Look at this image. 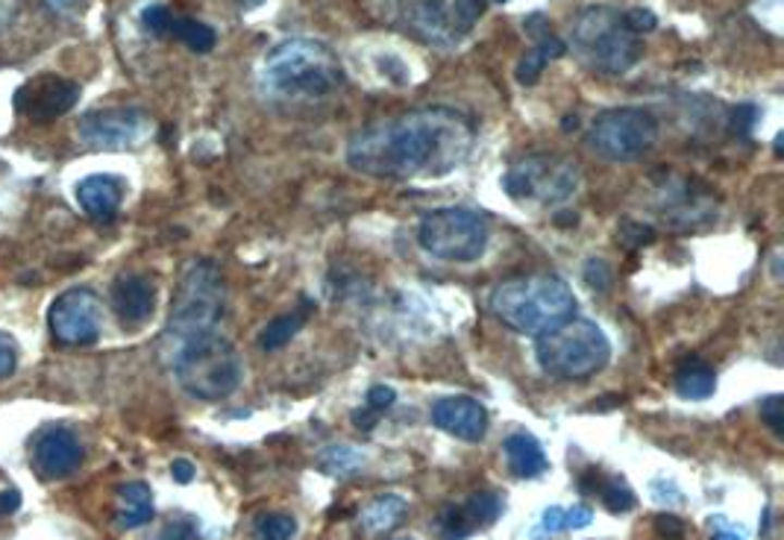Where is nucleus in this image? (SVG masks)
<instances>
[{
  "mask_svg": "<svg viewBox=\"0 0 784 540\" xmlns=\"http://www.w3.org/2000/svg\"><path fill=\"white\" fill-rule=\"evenodd\" d=\"M474 121L450 107H424L358 126L347 142V164L370 180H444L474 150Z\"/></svg>",
  "mask_w": 784,
  "mask_h": 540,
  "instance_id": "1",
  "label": "nucleus"
},
{
  "mask_svg": "<svg viewBox=\"0 0 784 540\" xmlns=\"http://www.w3.org/2000/svg\"><path fill=\"white\" fill-rule=\"evenodd\" d=\"M341 86L344 65L323 41H280L259 65V91L273 100H318Z\"/></svg>",
  "mask_w": 784,
  "mask_h": 540,
  "instance_id": "2",
  "label": "nucleus"
},
{
  "mask_svg": "<svg viewBox=\"0 0 784 540\" xmlns=\"http://www.w3.org/2000/svg\"><path fill=\"white\" fill-rule=\"evenodd\" d=\"M491 311L520 335H543L576 315V297L562 277L532 273L500 282L491 294Z\"/></svg>",
  "mask_w": 784,
  "mask_h": 540,
  "instance_id": "3",
  "label": "nucleus"
},
{
  "mask_svg": "<svg viewBox=\"0 0 784 540\" xmlns=\"http://www.w3.org/2000/svg\"><path fill=\"white\" fill-rule=\"evenodd\" d=\"M571 48L585 68L602 77H623L644 59V39L626 24V15L593 3L573 19Z\"/></svg>",
  "mask_w": 784,
  "mask_h": 540,
  "instance_id": "4",
  "label": "nucleus"
},
{
  "mask_svg": "<svg viewBox=\"0 0 784 540\" xmlns=\"http://www.w3.org/2000/svg\"><path fill=\"white\" fill-rule=\"evenodd\" d=\"M168 361L174 367V377L185 394L206 400V403L226 400L242 385V356L218 329L200 332V335L171 347Z\"/></svg>",
  "mask_w": 784,
  "mask_h": 540,
  "instance_id": "5",
  "label": "nucleus"
},
{
  "mask_svg": "<svg viewBox=\"0 0 784 540\" xmlns=\"http://www.w3.org/2000/svg\"><path fill=\"white\" fill-rule=\"evenodd\" d=\"M223 306H226V282L221 268L212 259L188 261L171 299V315L162 335L166 347L171 349L188 338L218 327Z\"/></svg>",
  "mask_w": 784,
  "mask_h": 540,
  "instance_id": "6",
  "label": "nucleus"
},
{
  "mask_svg": "<svg viewBox=\"0 0 784 540\" xmlns=\"http://www.w3.org/2000/svg\"><path fill=\"white\" fill-rule=\"evenodd\" d=\"M535 356L543 373L564 382H581L600 373L611 361V341L593 320L571 318L562 327L538 335Z\"/></svg>",
  "mask_w": 784,
  "mask_h": 540,
  "instance_id": "7",
  "label": "nucleus"
},
{
  "mask_svg": "<svg viewBox=\"0 0 784 540\" xmlns=\"http://www.w3.org/2000/svg\"><path fill=\"white\" fill-rule=\"evenodd\" d=\"M579 164L559 154L523 156L503 174V192L517 202L562 206L579 192Z\"/></svg>",
  "mask_w": 784,
  "mask_h": 540,
  "instance_id": "8",
  "label": "nucleus"
},
{
  "mask_svg": "<svg viewBox=\"0 0 784 540\" xmlns=\"http://www.w3.org/2000/svg\"><path fill=\"white\" fill-rule=\"evenodd\" d=\"M491 230L482 214L470 209H436L417 226V244L432 259L450 265H470L479 261L488 250Z\"/></svg>",
  "mask_w": 784,
  "mask_h": 540,
  "instance_id": "9",
  "label": "nucleus"
},
{
  "mask_svg": "<svg viewBox=\"0 0 784 540\" xmlns=\"http://www.w3.org/2000/svg\"><path fill=\"white\" fill-rule=\"evenodd\" d=\"M659 121L649 109H602L588 130V147L605 162H638L659 142Z\"/></svg>",
  "mask_w": 784,
  "mask_h": 540,
  "instance_id": "10",
  "label": "nucleus"
},
{
  "mask_svg": "<svg viewBox=\"0 0 784 540\" xmlns=\"http://www.w3.org/2000/svg\"><path fill=\"white\" fill-rule=\"evenodd\" d=\"M485 7V0H412L394 10V15L415 39L436 48H453L474 33Z\"/></svg>",
  "mask_w": 784,
  "mask_h": 540,
  "instance_id": "11",
  "label": "nucleus"
},
{
  "mask_svg": "<svg viewBox=\"0 0 784 540\" xmlns=\"http://www.w3.org/2000/svg\"><path fill=\"white\" fill-rule=\"evenodd\" d=\"M48 327L53 341L65 347H86L95 344L103 327V306L95 291L71 289L53 299L48 311Z\"/></svg>",
  "mask_w": 784,
  "mask_h": 540,
  "instance_id": "12",
  "label": "nucleus"
},
{
  "mask_svg": "<svg viewBox=\"0 0 784 540\" xmlns=\"http://www.w3.org/2000/svg\"><path fill=\"white\" fill-rule=\"evenodd\" d=\"M150 133V118L142 109H97L79 118V138L95 150H124Z\"/></svg>",
  "mask_w": 784,
  "mask_h": 540,
  "instance_id": "13",
  "label": "nucleus"
},
{
  "mask_svg": "<svg viewBox=\"0 0 784 540\" xmlns=\"http://www.w3.org/2000/svg\"><path fill=\"white\" fill-rule=\"evenodd\" d=\"M79 100V86L59 74H39L15 91V107L36 124H48L69 112Z\"/></svg>",
  "mask_w": 784,
  "mask_h": 540,
  "instance_id": "14",
  "label": "nucleus"
},
{
  "mask_svg": "<svg viewBox=\"0 0 784 540\" xmlns=\"http://www.w3.org/2000/svg\"><path fill=\"white\" fill-rule=\"evenodd\" d=\"M505 512V496L497 491L470 493L465 502H453L441 508L436 517V529L441 540H467L476 531L494 526Z\"/></svg>",
  "mask_w": 784,
  "mask_h": 540,
  "instance_id": "15",
  "label": "nucleus"
},
{
  "mask_svg": "<svg viewBox=\"0 0 784 540\" xmlns=\"http://www.w3.org/2000/svg\"><path fill=\"white\" fill-rule=\"evenodd\" d=\"M86 450L71 429H50L33 446V467L45 482L69 479L83 467Z\"/></svg>",
  "mask_w": 784,
  "mask_h": 540,
  "instance_id": "16",
  "label": "nucleus"
},
{
  "mask_svg": "<svg viewBox=\"0 0 784 540\" xmlns=\"http://www.w3.org/2000/svg\"><path fill=\"white\" fill-rule=\"evenodd\" d=\"M432 424L467 444H479L488 432V412L474 396H444L432 405Z\"/></svg>",
  "mask_w": 784,
  "mask_h": 540,
  "instance_id": "17",
  "label": "nucleus"
},
{
  "mask_svg": "<svg viewBox=\"0 0 784 540\" xmlns=\"http://www.w3.org/2000/svg\"><path fill=\"white\" fill-rule=\"evenodd\" d=\"M112 309L130 327H142L154 318L156 285L145 273H121L112 282Z\"/></svg>",
  "mask_w": 784,
  "mask_h": 540,
  "instance_id": "18",
  "label": "nucleus"
},
{
  "mask_svg": "<svg viewBox=\"0 0 784 540\" xmlns=\"http://www.w3.org/2000/svg\"><path fill=\"white\" fill-rule=\"evenodd\" d=\"M77 200L91 221L109 223L118 214V209H121L124 183L112 174L86 176V180L77 185Z\"/></svg>",
  "mask_w": 784,
  "mask_h": 540,
  "instance_id": "19",
  "label": "nucleus"
},
{
  "mask_svg": "<svg viewBox=\"0 0 784 540\" xmlns=\"http://www.w3.org/2000/svg\"><path fill=\"white\" fill-rule=\"evenodd\" d=\"M503 455L509 470L517 479H538V476L550 470V458L543 453L541 441L529 432L509 434L503 441Z\"/></svg>",
  "mask_w": 784,
  "mask_h": 540,
  "instance_id": "20",
  "label": "nucleus"
},
{
  "mask_svg": "<svg viewBox=\"0 0 784 540\" xmlns=\"http://www.w3.org/2000/svg\"><path fill=\"white\" fill-rule=\"evenodd\" d=\"M154 493L145 482H126L118 488V529H138L154 520Z\"/></svg>",
  "mask_w": 784,
  "mask_h": 540,
  "instance_id": "21",
  "label": "nucleus"
},
{
  "mask_svg": "<svg viewBox=\"0 0 784 540\" xmlns=\"http://www.w3.org/2000/svg\"><path fill=\"white\" fill-rule=\"evenodd\" d=\"M673 385H676V394L682 396V400H694V403H699V400L714 396L716 373L711 370L708 361H702V358H688V361L678 365Z\"/></svg>",
  "mask_w": 784,
  "mask_h": 540,
  "instance_id": "22",
  "label": "nucleus"
},
{
  "mask_svg": "<svg viewBox=\"0 0 784 540\" xmlns=\"http://www.w3.org/2000/svg\"><path fill=\"white\" fill-rule=\"evenodd\" d=\"M564 53H567V45H564L559 36L547 33V36L538 39V45H535L529 53H523L520 62H517V68H514V77H517L520 86H535L538 77L543 74V68L550 65L552 59H562Z\"/></svg>",
  "mask_w": 784,
  "mask_h": 540,
  "instance_id": "23",
  "label": "nucleus"
},
{
  "mask_svg": "<svg viewBox=\"0 0 784 540\" xmlns=\"http://www.w3.org/2000/svg\"><path fill=\"white\" fill-rule=\"evenodd\" d=\"M306 320H309V306L301 311H289V315L273 318L271 323L259 332V347L265 349V353H277V349L289 347L294 335L306 327Z\"/></svg>",
  "mask_w": 784,
  "mask_h": 540,
  "instance_id": "24",
  "label": "nucleus"
},
{
  "mask_svg": "<svg viewBox=\"0 0 784 540\" xmlns=\"http://www.w3.org/2000/svg\"><path fill=\"white\" fill-rule=\"evenodd\" d=\"M403 514H406V500L400 493H385L362 508V526L368 531H388L397 526Z\"/></svg>",
  "mask_w": 784,
  "mask_h": 540,
  "instance_id": "25",
  "label": "nucleus"
},
{
  "mask_svg": "<svg viewBox=\"0 0 784 540\" xmlns=\"http://www.w3.org/2000/svg\"><path fill=\"white\" fill-rule=\"evenodd\" d=\"M171 36L183 41L185 48L194 50V53H209V50L215 48V41H218V36H215V29L209 27V24L194 19H176Z\"/></svg>",
  "mask_w": 784,
  "mask_h": 540,
  "instance_id": "26",
  "label": "nucleus"
},
{
  "mask_svg": "<svg viewBox=\"0 0 784 540\" xmlns=\"http://www.w3.org/2000/svg\"><path fill=\"white\" fill-rule=\"evenodd\" d=\"M362 464H365V455L350 444L327 446L318 458L320 470L330 472V476H350V472H356Z\"/></svg>",
  "mask_w": 784,
  "mask_h": 540,
  "instance_id": "27",
  "label": "nucleus"
},
{
  "mask_svg": "<svg viewBox=\"0 0 784 540\" xmlns=\"http://www.w3.org/2000/svg\"><path fill=\"white\" fill-rule=\"evenodd\" d=\"M597 493H600L602 505H605L611 514H626L638 505V496H635V491H632L623 479H602Z\"/></svg>",
  "mask_w": 784,
  "mask_h": 540,
  "instance_id": "28",
  "label": "nucleus"
},
{
  "mask_svg": "<svg viewBox=\"0 0 784 540\" xmlns=\"http://www.w3.org/2000/svg\"><path fill=\"white\" fill-rule=\"evenodd\" d=\"M294 535H297V523L289 514H265L253 529L256 540H294Z\"/></svg>",
  "mask_w": 784,
  "mask_h": 540,
  "instance_id": "29",
  "label": "nucleus"
},
{
  "mask_svg": "<svg viewBox=\"0 0 784 540\" xmlns=\"http://www.w3.org/2000/svg\"><path fill=\"white\" fill-rule=\"evenodd\" d=\"M150 540H204V535H200V523L194 520V517H174V520H168L162 529L156 531Z\"/></svg>",
  "mask_w": 784,
  "mask_h": 540,
  "instance_id": "30",
  "label": "nucleus"
},
{
  "mask_svg": "<svg viewBox=\"0 0 784 540\" xmlns=\"http://www.w3.org/2000/svg\"><path fill=\"white\" fill-rule=\"evenodd\" d=\"M174 21H176L174 12L168 10V7H162V3H154V7H147V10L142 12V24H145V29H150L154 36H171Z\"/></svg>",
  "mask_w": 784,
  "mask_h": 540,
  "instance_id": "31",
  "label": "nucleus"
},
{
  "mask_svg": "<svg viewBox=\"0 0 784 540\" xmlns=\"http://www.w3.org/2000/svg\"><path fill=\"white\" fill-rule=\"evenodd\" d=\"M761 420H764L770 429H773L775 438H782L784 434V400L782 394H773L767 396L764 403H761Z\"/></svg>",
  "mask_w": 784,
  "mask_h": 540,
  "instance_id": "32",
  "label": "nucleus"
},
{
  "mask_svg": "<svg viewBox=\"0 0 784 540\" xmlns=\"http://www.w3.org/2000/svg\"><path fill=\"white\" fill-rule=\"evenodd\" d=\"M617 238L626 244V247H644V244L656 238V232L649 230V226H644V223L623 221L617 230Z\"/></svg>",
  "mask_w": 784,
  "mask_h": 540,
  "instance_id": "33",
  "label": "nucleus"
},
{
  "mask_svg": "<svg viewBox=\"0 0 784 540\" xmlns=\"http://www.w3.org/2000/svg\"><path fill=\"white\" fill-rule=\"evenodd\" d=\"M19 367V347L7 332H0V379H10Z\"/></svg>",
  "mask_w": 784,
  "mask_h": 540,
  "instance_id": "34",
  "label": "nucleus"
},
{
  "mask_svg": "<svg viewBox=\"0 0 784 540\" xmlns=\"http://www.w3.org/2000/svg\"><path fill=\"white\" fill-rule=\"evenodd\" d=\"M585 280H588V285L597 291H605L611 285V268H609V261H602V259H588V265H585Z\"/></svg>",
  "mask_w": 784,
  "mask_h": 540,
  "instance_id": "35",
  "label": "nucleus"
},
{
  "mask_svg": "<svg viewBox=\"0 0 784 540\" xmlns=\"http://www.w3.org/2000/svg\"><path fill=\"white\" fill-rule=\"evenodd\" d=\"M591 520H593V512L588 505H573V508H564L562 529L564 531L585 529V526H591Z\"/></svg>",
  "mask_w": 784,
  "mask_h": 540,
  "instance_id": "36",
  "label": "nucleus"
},
{
  "mask_svg": "<svg viewBox=\"0 0 784 540\" xmlns=\"http://www.w3.org/2000/svg\"><path fill=\"white\" fill-rule=\"evenodd\" d=\"M623 15H626V24H629V27L635 29L638 36H644V33H649V29L659 27V19H656V12L640 10V7H635V10H626Z\"/></svg>",
  "mask_w": 784,
  "mask_h": 540,
  "instance_id": "37",
  "label": "nucleus"
},
{
  "mask_svg": "<svg viewBox=\"0 0 784 540\" xmlns=\"http://www.w3.org/2000/svg\"><path fill=\"white\" fill-rule=\"evenodd\" d=\"M394 403H397V391H394L391 385H373L368 391V405L373 408V412H379V415L388 412V408H391Z\"/></svg>",
  "mask_w": 784,
  "mask_h": 540,
  "instance_id": "38",
  "label": "nucleus"
},
{
  "mask_svg": "<svg viewBox=\"0 0 784 540\" xmlns=\"http://www.w3.org/2000/svg\"><path fill=\"white\" fill-rule=\"evenodd\" d=\"M656 529H659L661 538H682L685 535V523L673 517V514H659L656 517Z\"/></svg>",
  "mask_w": 784,
  "mask_h": 540,
  "instance_id": "39",
  "label": "nucleus"
},
{
  "mask_svg": "<svg viewBox=\"0 0 784 540\" xmlns=\"http://www.w3.org/2000/svg\"><path fill=\"white\" fill-rule=\"evenodd\" d=\"M350 420H353V426H356V429H362V432H370V429H373V426L379 424V412H373L370 405H365V408H356Z\"/></svg>",
  "mask_w": 784,
  "mask_h": 540,
  "instance_id": "40",
  "label": "nucleus"
},
{
  "mask_svg": "<svg viewBox=\"0 0 784 540\" xmlns=\"http://www.w3.org/2000/svg\"><path fill=\"white\" fill-rule=\"evenodd\" d=\"M171 476H174V482L188 484L194 479V464L188 462V458H176V462L171 464Z\"/></svg>",
  "mask_w": 784,
  "mask_h": 540,
  "instance_id": "41",
  "label": "nucleus"
},
{
  "mask_svg": "<svg viewBox=\"0 0 784 540\" xmlns=\"http://www.w3.org/2000/svg\"><path fill=\"white\" fill-rule=\"evenodd\" d=\"M21 508V493L19 491H3L0 493V517L15 514Z\"/></svg>",
  "mask_w": 784,
  "mask_h": 540,
  "instance_id": "42",
  "label": "nucleus"
},
{
  "mask_svg": "<svg viewBox=\"0 0 784 540\" xmlns=\"http://www.w3.org/2000/svg\"><path fill=\"white\" fill-rule=\"evenodd\" d=\"M752 121H756V109H752V107H737L735 126L740 130V133H746V130L752 126Z\"/></svg>",
  "mask_w": 784,
  "mask_h": 540,
  "instance_id": "43",
  "label": "nucleus"
},
{
  "mask_svg": "<svg viewBox=\"0 0 784 540\" xmlns=\"http://www.w3.org/2000/svg\"><path fill=\"white\" fill-rule=\"evenodd\" d=\"M15 10H19V0H0V29L15 19Z\"/></svg>",
  "mask_w": 784,
  "mask_h": 540,
  "instance_id": "44",
  "label": "nucleus"
},
{
  "mask_svg": "<svg viewBox=\"0 0 784 540\" xmlns=\"http://www.w3.org/2000/svg\"><path fill=\"white\" fill-rule=\"evenodd\" d=\"M382 59H385V62H382V74H388V77H391V79H394V83H397V86H403V83H406V77H403V74H397V57H382Z\"/></svg>",
  "mask_w": 784,
  "mask_h": 540,
  "instance_id": "45",
  "label": "nucleus"
},
{
  "mask_svg": "<svg viewBox=\"0 0 784 540\" xmlns=\"http://www.w3.org/2000/svg\"><path fill=\"white\" fill-rule=\"evenodd\" d=\"M711 540H744V538H740L737 531H716V535Z\"/></svg>",
  "mask_w": 784,
  "mask_h": 540,
  "instance_id": "46",
  "label": "nucleus"
},
{
  "mask_svg": "<svg viewBox=\"0 0 784 540\" xmlns=\"http://www.w3.org/2000/svg\"><path fill=\"white\" fill-rule=\"evenodd\" d=\"M485 3H509V0H485Z\"/></svg>",
  "mask_w": 784,
  "mask_h": 540,
  "instance_id": "47",
  "label": "nucleus"
},
{
  "mask_svg": "<svg viewBox=\"0 0 784 540\" xmlns=\"http://www.w3.org/2000/svg\"><path fill=\"white\" fill-rule=\"evenodd\" d=\"M397 540H415V538H397Z\"/></svg>",
  "mask_w": 784,
  "mask_h": 540,
  "instance_id": "48",
  "label": "nucleus"
},
{
  "mask_svg": "<svg viewBox=\"0 0 784 540\" xmlns=\"http://www.w3.org/2000/svg\"><path fill=\"white\" fill-rule=\"evenodd\" d=\"M667 540H682V538H667Z\"/></svg>",
  "mask_w": 784,
  "mask_h": 540,
  "instance_id": "49",
  "label": "nucleus"
}]
</instances>
